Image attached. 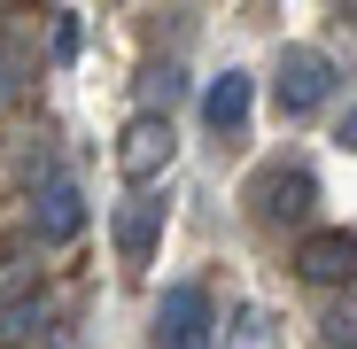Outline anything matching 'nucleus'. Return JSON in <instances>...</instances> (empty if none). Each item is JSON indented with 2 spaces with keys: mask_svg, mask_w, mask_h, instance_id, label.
Instances as JSON below:
<instances>
[{
  "mask_svg": "<svg viewBox=\"0 0 357 349\" xmlns=\"http://www.w3.org/2000/svg\"><path fill=\"white\" fill-rule=\"evenodd\" d=\"M249 217L272 225V233H311V217H319V171L303 155H272L249 179Z\"/></svg>",
  "mask_w": 357,
  "mask_h": 349,
  "instance_id": "f257e3e1",
  "label": "nucleus"
},
{
  "mask_svg": "<svg viewBox=\"0 0 357 349\" xmlns=\"http://www.w3.org/2000/svg\"><path fill=\"white\" fill-rule=\"evenodd\" d=\"M334 86H342V70H334L326 47H303V39L280 47V63H272V109L287 116V125H303L311 109H326Z\"/></svg>",
  "mask_w": 357,
  "mask_h": 349,
  "instance_id": "f03ea898",
  "label": "nucleus"
},
{
  "mask_svg": "<svg viewBox=\"0 0 357 349\" xmlns=\"http://www.w3.org/2000/svg\"><path fill=\"white\" fill-rule=\"evenodd\" d=\"M155 349H218V311L202 279H171L155 303Z\"/></svg>",
  "mask_w": 357,
  "mask_h": 349,
  "instance_id": "7ed1b4c3",
  "label": "nucleus"
},
{
  "mask_svg": "<svg viewBox=\"0 0 357 349\" xmlns=\"http://www.w3.org/2000/svg\"><path fill=\"white\" fill-rule=\"evenodd\" d=\"M163 217H171V194L163 187H132L125 202H116V264L125 272H148L155 264V249H163Z\"/></svg>",
  "mask_w": 357,
  "mask_h": 349,
  "instance_id": "20e7f679",
  "label": "nucleus"
},
{
  "mask_svg": "<svg viewBox=\"0 0 357 349\" xmlns=\"http://www.w3.org/2000/svg\"><path fill=\"white\" fill-rule=\"evenodd\" d=\"M86 233V187L70 179V171H47V179L31 187V241L39 249H70Z\"/></svg>",
  "mask_w": 357,
  "mask_h": 349,
  "instance_id": "39448f33",
  "label": "nucleus"
},
{
  "mask_svg": "<svg viewBox=\"0 0 357 349\" xmlns=\"http://www.w3.org/2000/svg\"><path fill=\"white\" fill-rule=\"evenodd\" d=\"M171 155H178L171 116H155V109H140L132 125H125V140H116V171H125L132 187H155L163 171H171Z\"/></svg>",
  "mask_w": 357,
  "mask_h": 349,
  "instance_id": "423d86ee",
  "label": "nucleus"
},
{
  "mask_svg": "<svg viewBox=\"0 0 357 349\" xmlns=\"http://www.w3.org/2000/svg\"><path fill=\"white\" fill-rule=\"evenodd\" d=\"M295 272L311 287H349L357 279V233L349 225H311L303 241H295Z\"/></svg>",
  "mask_w": 357,
  "mask_h": 349,
  "instance_id": "0eeeda50",
  "label": "nucleus"
},
{
  "mask_svg": "<svg viewBox=\"0 0 357 349\" xmlns=\"http://www.w3.org/2000/svg\"><path fill=\"white\" fill-rule=\"evenodd\" d=\"M249 109H257V78H249V70L210 78V93H202V125H210L218 140H241V132H249Z\"/></svg>",
  "mask_w": 357,
  "mask_h": 349,
  "instance_id": "6e6552de",
  "label": "nucleus"
},
{
  "mask_svg": "<svg viewBox=\"0 0 357 349\" xmlns=\"http://www.w3.org/2000/svg\"><path fill=\"white\" fill-rule=\"evenodd\" d=\"M178 93H187V78H178V63H148V70H140V109L171 116V109H178Z\"/></svg>",
  "mask_w": 357,
  "mask_h": 349,
  "instance_id": "1a4fd4ad",
  "label": "nucleus"
},
{
  "mask_svg": "<svg viewBox=\"0 0 357 349\" xmlns=\"http://www.w3.org/2000/svg\"><path fill=\"white\" fill-rule=\"evenodd\" d=\"M319 341H326V349H357V295H334V303H326Z\"/></svg>",
  "mask_w": 357,
  "mask_h": 349,
  "instance_id": "9d476101",
  "label": "nucleus"
},
{
  "mask_svg": "<svg viewBox=\"0 0 357 349\" xmlns=\"http://www.w3.org/2000/svg\"><path fill=\"white\" fill-rule=\"evenodd\" d=\"M24 78H31V54L24 47H0V109L24 101Z\"/></svg>",
  "mask_w": 357,
  "mask_h": 349,
  "instance_id": "9b49d317",
  "label": "nucleus"
},
{
  "mask_svg": "<svg viewBox=\"0 0 357 349\" xmlns=\"http://www.w3.org/2000/svg\"><path fill=\"white\" fill-rule=\"evenodd\" d=\"M54 54H63V63L78 54V16H54Z\"/></svg>",
  "mask_w": 357,
  "mask_h": 349,
  "instance_id": "f8f14e48",
  "label": "nucleus"
},
{
  "mask_svg": "<svg viewBox=\"0 0 357 349\" xmlns=\"http://www.w3.org/2000/svg\"><path fill=\"white\" fill-rule=\"evenodd\" d=\"M334 140H342V148H349V155H357V101H349V109H342V125H334Z\"/></svg>",
  "mask_w": 357,
  "mask_h": 349,
  "instance_id": "ddd939ff",
  "label": "nucleus"
},
{
  "mask_svg": "<svg viewBox=\"0 0 357 349\" xmlns=\"http://www.w3.org/2000/svg\"><path fill=\"white\" fill-rule=\"evenodd\" d=\"M334 16H342V24H357V0H334Z\"/></svg>",
  "mask_w": 357,
  "mask_h": 349,
  "instance_id": "4468645a",
  "label": "nucleus"
}]
</instances>
